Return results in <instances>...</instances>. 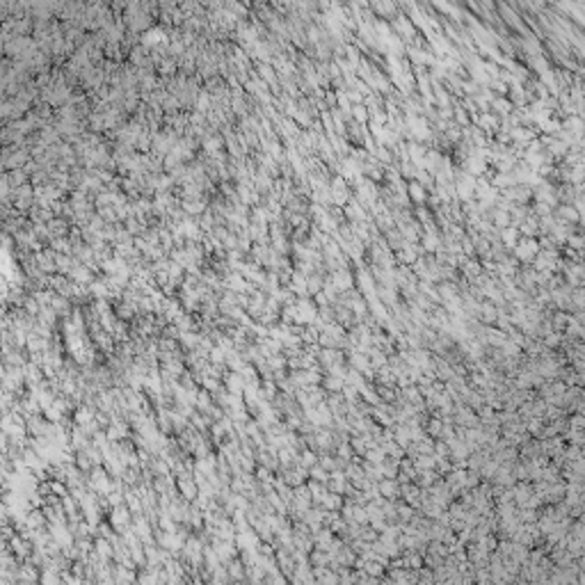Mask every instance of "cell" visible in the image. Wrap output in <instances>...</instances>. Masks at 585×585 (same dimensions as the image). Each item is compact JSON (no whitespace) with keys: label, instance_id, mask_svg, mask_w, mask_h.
Instances as JSON below:
<instances>
[{"label":"cell","instance_id":"1","mask_svg":"<svg viewBox=\"0 0 585 585\" xmlns=\"http://www.w3.org/2000/svg\"><path fill=\"white\" fill-rule=\"evenodd\" d=\"M295 307H297V320H311L316 316L314 304H309L307 300H300Z\"/></svg>","mask_w":585,"mask_h":585}]
</instances>
